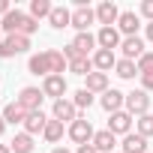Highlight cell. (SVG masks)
Instances as JSON below:
<instances>
[{
  "mask_svg": "<svg viewBox=\"0 0 153 153\" xmlns=\"http://www.w3.org/2000/svg\"><path fill=\"white\" fill-rule=\"evenodd\" d=\"M27 48H30V36L12 33V36H3V42H0V57L9 60V57H15V54H24Z\"/></svg>",
  "mask_w": 153,
  "mask_h": 153,
  "instance_id": "obj_1",
  "label": "cell"
},
{
  "mask_svg": "<svg viewBox=\"0 0 153 153\" xmlns=\"http://www.w3.org/2000/svg\"><path fill=\"white\" fill-rule=\"evenodd\" d=\"M42 99H45V93H42V87H24L21 93H18V105L27 111V114H33V111H42Z\"/></svg>",
  "mask_w": 153,
  "mask_h": 153,
  "instance_id": "obj_2",
  "label": "cell"
},
{
  "mask_svg": "<svg viewBox=\"0 0 153 153\" xmlns=\"http://www.w3.org/2000/svg\"><path fill=\"white\" fill-rule=\"evenodd\" d=\"M93 126H90V120H84V117H78V120H75V123H69V138L75 141V144H90L93 141Z\"/></svg>",
  "mask_w": 153,
  "mask_h": 153,
  "instance_id": "obj_3",
  "label": "cell"
},
{
  "mask_svg": "<svg viewBox=\"0 0 153 153\" xmlns=\"http://www.w3.org/2000/svg\"><path fill=\"white\" fill-rule=\"evenodd\" d=\"M147 108H150V96H147V90H132V93H126V111H129L132 117L147 114Z\"/></svg>",
  "mask_w": 153,
  "mask_h": 153,
  "instance_id": "obj_4",
  "label": "cell"
},
{
  "mask_svg": "<svg viewBox=\"0 0 153 153\" xmlns=\"http://www.w3.org/2000/svg\"><path fill=\"white\" fill-rule=\"evenodd\" d=\"M93 21H96V9H90V6H75L69 27H75L78 33H87V27H90Z\"/></svg>",
  "mask_w": 153,
  "mask_h": 153,
  "instance_id": "obj_5",
  "label": "cell"
},
{
  "mask_svg": "<svg viewBox=\"0 0 153 153\" xmlns=\"http://www.w3.org/2000/svg\"><path fill=\"white\" fill-rule=\"evenodd\" d=\"M24 18H27V12H21V9H9L3 18H0V27H3V33H6V36H12V33H21V27H24Z\"/></svg>",
  "mask_w": 153,
  "mask_h": 153,
  "instance_id": "obj_6",
  "label": "cell"
},
{
  "mask_svg": "<svg viewBox=\"0 0 153 153\" xmlns=\"http://www.w3.org/2000/svg\"><path fill=\"white\" fill-rule=\"evenodd\" d=\"M51 114H54V120H60V123H66V120H69V123H75V120H78V108H75V102H72V99H57Z\"/></svg>",
  "mask_w": 153,
  "mask_h": 153,
  "instance_id": "obj_7",
  "label": "cell"
},
{
  "mask_svg": "<svg viewBox=\"0 0 153 153\" xmlns=\"http://www.w3.org/2000/svg\"><path fill=\"white\" fill-rule=\"evenodd\" d=\"M96 21H99L102 27H114V24L120 21V9L111 3V0H105V3L96 6Z\"/></svg>",
  "mask_w": 153,
  "mask_h": 153,
  "instance_id": "obj_8",
  "label": "cell"
},
{
  "mask_svg": "<svg viewBox=\"0 0 153 153\" xmlns=\"http://www.w3.org/2000/svg\"><path fill=\"white\" fill-rule=\"evenodd\" d=\"M27 72H30V75H42V78H48V75H51V60H48V51L30 54V60H27Z\"/></svg>",
  "mask_w": 153,
  "mask_h": 153,
  "instance_id": "obj_9",
  "label": "cell"
},
{
  "mask_svg": "<svg viewBox=\"0 0 153 153\" xmlns=\"http://www.w3.org/2000/svg\"><path fill=\"white\" fill-rule=\"evenodd\" d=\"M102 108L108 111V114H117V111H123V105H126V93H120V90H114V87H108L105 93H102Z\"/></svg>",
  "mask_w": 153,
  "mask_h": 153,
  "instance_id": "obj_10",
  "label": "cell"
},
{
  "mask_svg": "<svg viewBox=\"0 0 153 153\" xmlns=\"http://www.w3.org/2000/svg\"><path fill=\"white\" fill-rule=\"evenodd\" d=\"M42 93L51 96L54 102L63 99V93H66V78H63V75H48V78L42 81Z\"/></svg>",
  "mask_w": 153,
  "mask_h": 153,
  "instance_id": "obj_11",
  "label": "cell"
},
{
  "mask_svg": "<svg viewBox=\"0 0 153 153\" xmlns=\"http://www.w3.org/2000/svg\"><path fill=\"white\" fill-rule=\"evenodd\" d=\"M120 48H123V60H141V54H144V39L141 36H126L123 42H120Z\"/></svg>",
  "mask_w": 153,
  "mask_h": 153,
  "instance_id": "obj_12",
  "label": "cell"
},
{
  "mask_svg": "<svg viewBox=\"0 0 153 153\" xmlns=\"http://www.w3.org/2000/svg\"><path fill=\"white\" fill-rule=\"evenodd\" d=\"M96 42H99V48H105V51H114V48H120V30L117 27H102L99 33H96Z\"/></svg>",
  "mask_w": 153,
  "mask_h": 153,
  "instance_id": "obj_13",
  "label": "cell"
},
{
  "mask_svg": "<svg viewBox=\"0 0 153 153\" xmlns=\"http://www.w3.org/2000/svg\"><path fill=\"white\" fill-rule=\"evenodd\" d=\"M114 66H117L114 51H105V48H96V51H93V69H96V72H105V75H108Z\"/></svg>",
  "mask_w": 153,
  "mask_h": 153,
  "instance_id": "obj_14",
  "label": "cell"
},
{
  "mask_svg": "<svg viewBox=\"0 0 153 153\" xmlns=\"http://www.w3.org/2000/svg\"><path fill=\"white\" fill-rule=\"evenodd\" d=\"M129 129H132V114H129V111H117V114H111V120H108V132H114V135H129Z\"/></svg>",
  "mask_w": 153,
  "mask_h": 153,
  "instance_id": "obj_15",
  "label": "cell"
},
{
  "mask_svg": "<svg viewBox=\"0 0 153 153\" xmlns=\"http://www.w3.org/2000/svg\"><path fill=\"white\" fill-rule=\"evenodd\" d=\"M72 48L78 51L81 57H90V51H93V48H99V42H96V36L87 30V33H78V36L72 39Z\"/></svg>",
  "mask_w": 153,
  "mask_h": 153,
  "instance_id": "obj_16",
  "label": "cell"
},
{
  "mask_svg": "<svg viewBox=\"0 0 153 153\" xmlns=\"http://www.w3.org/2000/svg\"><path fill=\"white\" fill-rule=\"evenodd\" d=\"M138 27H141V21H138V15H135V12H120L117 30H120L123 36H138Z\"/></svg>",
  "mask_w": 153,
  "mask_h": 153,
  "instance_id": "obj_17",
  "label": "cell"
},
{
  "mask_svg": "<svg viewBox=\"0 0 153 153\" xmlns=\"http://www.w3.org/2000/svg\"><path fill=\"white\" fill-rule=\"evenodd\" d=\"M90 144H93L99 153H111V150L117 147V135H114V132H108V129H102V132H96V135H93V141H90Z\"/></svg>",
  "mask_w": 153,
  "mask_h": 153,
  "instance_id": "obj_18",
  "label": "cell"
},
{
  "mask_svg": "<svg viewBox=\"0 0 153 153\" xmlns=\"http://www.w3.org/2000/svg\"><path fill=\"white\" fill-rule=\"evenodd\" d=\"M48 24H51L54 30H63V27H69V24H72V12H69L66 6H54V9H51V15H48Z\"/></svg>",
  "mask_w": 153,
  "mask_h": 153,
  "instance_id": "obj_19",
  "label": "cell"
},
{
  "mask_svg": "<svg viewBox=\"0 0 153 153\" xmlns=\"http://www.w3.org/2000/svg\"><path fill=\"white\" fill-rule=\"evenodd\" d=\"M123 153H144L147 150V138L144 135H138V132H129V135H123Z\"/></svg>",
  "mask_w": 153,
  "mask_h": 153,
  "instance_id": "obj_20",
  "label": "cell"
},
{
  "mask_svg": "<svg viewBox=\"0 0 153 153\" xmlns=\"http://www.w3.org/2000/svg\"><path fill=\"white\" fill-rule=\"evenodd\" d=\"M45 126H48V117H45L42 111H33V114H27V120H24V132H27V135L45 132Z\"/></svg>",
  "mask_w": 153,
  "mask_h": 153,
  "instance_id": "obj_21",
  "label": "cell"
},
{
  "mask_svg": "<svg viewBox=\"0 0 153 153\" xmlns=\"http://www.w3.org/2000/svg\"><path fill=\"white\" fill-rule=\"evenodd\" d=\"M84 90H90L93 96H96V93H105V90H108V75H105V72H90Z\"/></svg>",
  "mask_w": 153,
  "mask_h": 153,
  "instance_id": "obj_22",
  "label": "cell"
},
{
  "mask_svg": "<svg viewBox=\"0 0 153 153\" xmlns=\"http://www.w3.org/2000/svg\"><path fill=\"white\" fill-rule=\"evenodd\" d=\"M3 120H6V126H9V123H12V126H15V123H21V126H24V120H27V111H24L18 102H9V105L3 108Z\"/></svg>",
  "mask_w": 153,
  "mask_h": 153,
  "instance_id": "obj_23",
  "label": "cell"
},
{
  "mask_svg": "<svg viewBox=\"0 0 153 153\" xmlns=\"http://www.w3.org/2000/svg\"><path fill=\"white\" fill-rule=\"evenodd\" d=\"M48 60H51V75H63L69 69V60L63 57V51L57 48H48Z\"/></svg>",
  "mask_w": 153,
  "mask_h": 153,
  "instance_id": "obj_24",
  "label": "cell"
},
{
  "mask_svg": "<svg viewBox=\"0 0 153 153\" xmlns=\"http://www.w3.org/2000/svg\"><path fill=\"white\" fill-rule=\"evenodd\" d=\"M9 147H12V153H33V135L18 132V135L9 141Z\"/></svg>",
  "mask_w": 153,
  "mask_h": 153,
  "instance_id": "obj_25",
  "label": "cell"
},
{
  "mask_svg": "<svg viewBox=\"0 0 153 153\" xmlns=\"http://www.w3.org/2000/svg\"><path fill=\"white\" fill-rule=\"evenodd\" d=\"M69 72H72V75H84V78H87L90 72H96V69H93V57H75V60L69 63Z\"/></svg>",
  "mask_w": 153,
  "mask_h": 153,
  "instance_id": "obj_26",
  "label": "cell"
},
{
  "mask_svg": "<svg viewBox=\"0 0 153 153\" xmlns=\"http://www.w3.org/2000/svg\"><path fill=\"white\" fill-rule=\"evenodd\" d=\"M42 138H45L48 144H57V141L63 138V123L51 117V120H48V126H45V132H42Z\"/></svg>",
  "mask_w": 153,
  "mask_h": 153,
  "instance_id": "obj_27",
  "label": "cell"
},
{
  "mask_svg": "<svg viewBox=\"0 0 153 153\" xmlns=\"http://www.w3.org/2000/svg\"><path fill=\"white\" fill-rule=\"evenodd\" d=\"M51 9H54V6L48 3V0H33V3H30V18H36V21H39V18H48Z\"/></svg>",
  "mask_w": 153,
  "mask_h": 153,
  "instance_id": "obj_28",
  "label": "cell"
},
{
  "mask_svg": "<svg viewBox=\"0 0 153 153\" xmlns=\"http://www.w3.org/2000/svg\"><path fill=\"white\" fill-rule=\"evenodd\" d=\"M114 72L120 75V78H135L138 75V66H135V60H117V66H114Z\"/></svg>",
  "mask_w": 153,
  "mask_h": 153,
  "instance_id": "obj_29",
  "label": "cell"
},
{
  "mask_svg": "<svg viewBox=\"0 0 153 153\" xmlns=\"http://www.w3.org/2000/svg\"><path fill=\"white\" fill-rule=\"evenodd\" d=\"M135 126H138V135L150 138V135H153V114H141V117L135 120Z\"/></svg>",
  "mask_w": 153,
  "mask_h": 153,
  "instance_id": "obj_30",
  "label": "cell"
},
{
  "mask_svg": "<svg viewBox=\"0 0 153 153\" xmlns=\"http://www.w3.org/2000/svg\"><path fill=\"white\" fill-rule=\"evenodd\" d=\"M72 102H75V108H90L93 105V93L90 90H75V96H72Z\"/></svg>",
  "mask_w": 153,
  "mask_h": 153,
  "instance_id": "obj_31",
  "label": "cell"
},
{
  "mask_svg": "<svg viewBox=\"0 0 153 153\" xmlns=\"http://www.w3.org/2000/svg\"><path fill=\"white\" fill-rule=\"evenodd\" d=\"M135 66H138V75H144V72H153V51H144V54H141V60H138Z\"/></svg>",
  "mask_w": 153,
  "mask_h": 153,
  "instance_id": "obj_32",
  "label": "cell"
},
{
  "mask_svg": "<svg viewBox=\"0 0 153 153\" xmlns=\"http://www.w3.org/2000/svg\"><path fill=\"white\" fill-rule=\"evenodd\" d=\"M36 30H39V21H36V18H30V12H27V18H24V27H21V33H24V36H33Z\"/></svg>",
  "mask_w": 153,
  "mask_h": 153,
  "instance_id": "obj_33",
  "label": "cell"
},
{
  "mask_svg": "<svg viewBox=\"0 0 153 153\" xmlns=\"http://www.w3.org/2000/svg\"><path fill=\"white\" fill-rule=\"evenodd\" d=\"M141 90H153V72H144L141 75Z\"/></svg>",
  "mask_w": 153,
  "mask_h": 153,
  "instance_id": "obj_34",
  "label": "cell"
},
{
  "mask_svg": "<svg viewBox=\"0 0 153 153\" xmlns=\"http://www.w3.org/2000/svg\"><path fill=\"white\" fill-rule=\"evenodd\" d=\"M141 15L153 21V0H144V3H141Z\"/></svg>",
  "mask_w": 153,
  "mask_h": 153,
  "instance_id": "obj_35",
  "label": "cell"
},
{
  "mask_svg": "<svg viewBox=\"0 0 153 153\" xmlns=\"http://www.w3.org/2000/svg\"><path fill=\"white\" fill-rule=\"evenodd\" d=\"M63 57H66V60H69V63H72V60H75V57H81V54H78V51H75V48H72V42H69V45H66V48H63Z\"/></svg>",
  "mask_w": 153,
  "mask_h": 153,
  "instance_id": "obj_36",
  "label": "cell"
},
{
  "mask_svg": "<svg viewBox=\"0 0 153 153\" xmlns=\"http://www.w3.org/2000/svg\"><path fill=\"white\" fill-rule=\"evenodd\" d=\"M75 153H99L93 144H81V147H75Z\"/></svg>",
  "mask_w": 153,
  "mask_h": 153,
  "instance_id": "obj_37",
  "label": "cell"
},
{
  "mask_svg": "<svg viewBox=\"0 0 153 153\" xmlns=\"http://www.w3.org/2000/svg\"><path fill=\"white\" fill-rule=\"evenodd\" d=\"M9 9H12V6H9V0H0V15H6Z\"/></svg>",
  "mask_w": 153,
  "mask_h": 153,
  "instance_id": "obj_38",
  "label": "cell"
},
{
  "mask_svg": "<svg viewBox=\"0 0 153 153\" xmlns=\"http://www.w3.org/2000/svg\"><path fill=\"white\" fill-rule=\"evenodd\" d=\"M3 132H6V120H3V114H0V138H3Z\"/></svg>",
  "mask_w": 153,
  "mask_h": 153,
  "instance_id": "obj_39",
  "label": "cell"
},
{
  "mask_svg": "<svg viewBox=\"0 0 153 153\" xmlns=\"http://www.w3.org/2000/svg\"><path fill=\"white\" fill-rule=\"evenodd\" d=\"M147 39H150V42H153V21H150V24H147Z\"/></svg>",
  "mask_w": 153,
  "mask_h": 153,
  "instance_id": "obj_40",
  "label": "cell"
},
{
  "mask_svg": "<svg viewBox=\"0 0 153 153\" xmlns=\"http://www.w3.org/2000/svg\"><path fill=\"white\" fill-rule=\"evenodd\" d=\"M0 153H12V147L9 144H0Z\"/></svg>",
  "mask_w": 153,
  "mask_h": 153,
  "instance_id": "obj_41",
  "label": "cell"
},
{
  "mask_svg": "<svg viewBox=\"0 0 153 153\" xmlns=\"http://www.w3.org/2000/svg\"><path fill=\"white\" fill-rule=\"evenodd\" d=\"M51 153H72V150H66V147H54Z\"/></svg>",
  "mask_w": 153,
  "mask_h": 153,
  "instance_id": "obj_42",
  "label": "cell"
},
{
  "mask_svg": "<svg viewBox=\"0 0 153 153\" xmlns=\"http://www.w3.org/2000/svg\"><path fill=\"white\" fill-rule=\"evenodd\" d=\"M3 36H6V33H3V27H0V42H3Z\"/></svg>",
  "mask_w": 153,
  "mask_h": 153,
  "instance_id": "obj_43",
  "label": "cell"
}]
</instances>
